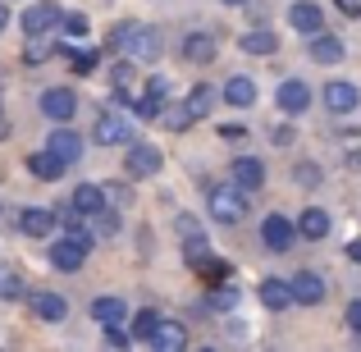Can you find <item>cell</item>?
<instances>
[{"mask_svg":"<svg viewBox=\"0 0 361 352\" xmlns=\"http://www.w3.org/2000/svg\"><path fill=\"white\" fill-rule=\"evenodd\" d=\"M238 46L247 55H274V51H279V37H274L270 28H252V32L238 37Z\"/></svg>","mask_w":361,"mask_h":352,"instance_id":"cell-25","label":"cell"},{"mask_svg":"<svg viewBox=\"0 0 361 352\" xmlns=\"http://www.w3.org/2000/svg\"><path fill=\"white\" fill-rule=\"evenodd\" d=\"M51 51H55V46H51V32H46V37H27V51H23V60H27V64H42Z\"/></svg>","mask_w":361,"mask_h":352,"instance_id":"cell-32","label":"cell"},{"mask_svg":"<svg viewBox=\"0 0 361 352\" xmlns=\"http://www.w3.org/2000/svg\"><path fill=\"white\" fill-rule=\"evenodd\" d=\"M348 325H353V329H357V334H361V298L353 302V307H348Z\"/></svg>","mask_w":361,"mask_h":352,"instance_id":"cell-43","label":"cell"},{"mask_svg":"<svg viewBox=\"0 0 361 352\" xmlns=\"http://www.w3.org/2000/svg\"><path fill=\"white\" fill-rule=\"evenodd\" d=\"M92 243H97L92 233H69V229H64V238H55V243H51V265H55V270H64V274L82 270L87 256H92Z\"/></svg>","mask_w":361,"mask_h":352,"instance_id":"cell-2","label":"cell"},{"mask_svg":"<svg viewBox=\"0 0 361 352\" xmlns=\"http://www.w3.org/2000/svg\"><path fill=\"white\" fill-rule=\"evenodd\" d=\"M128 339H133V334H123L119 325H106V348H123Z\"/></svg>","mask_w":361,"mask_h":352,"instance_id":"cell-39","label":"cell"},{"mask_svg":"<svg viewBox=\"0 0 361 352\" xmlns=\"http://www.w3.org/2000/svg\"><path fill=\"white\" fill-rule=\"evenodd\" d=\"M220 138H224V142H247V128H243V123H224Z\"/></svg>","mask_w":361,"mask_h":352,"instance_id":"cell-40","label":"cell"},{"mask_svg":"<svg viewBox=\"0 0 361 352\" xmlns=\"http://www.w3.org/2000/svg\"><path fill=\"white\" fill-rule=\"evenodd\" d=\"M298 233L302 229L288 220V215H265L261 220V243L270 247V252H288V247L298 243Z\"/></svg>","mask_w":361,"mask_h":352,"instance_id":"cell-6","label":"cell"},{"mask_svg":"<svg viewBox=\"0 0 361 352\" xmlns=\"http://www.w3.org/2000/svg\"><path fill=\"white\" fill-rule=\"evenodd\" d=\"M60 18H64V9L55 5V0H37V5L23 9V32H27V37L60 32Z\"/></svg>","mask_w":361,"mask_h":352,"instance_id":"cell-4","label":"cell"},{"mask_svg":"<svg viewBox=\"0 0 361 352\" xmlns=\"http://www.w3.org/2000/svg\"><path fill=\"white\" fill-rule=\"evenodd\" d=\"M256 293H261V307H270V311H288L293 302V279H279V274H265L261 284H256Z\"/></svg>","mask_w":361,"mask_h":352,"instance_id":"cell-10","label":"cell"},{"mask_svg":"<svg viewBox=\"0 0 361 352\" xmlns=\"http://www.w3.org/2000/svg\"><path fill=\"white\" fill-rule=\"evenodd\" d=\"M320 97H325L329 115H353V110L361 106V92H357V83H348V78H329Z\"/></svg>","mask_w":361,"mask_h":352,"instance_id":"cell-7","label":"cell"},{"mask_svg":"<svg viewBox=\"0 0 361 352\" xmlns=\"http://www.w3.org/2000/svg\"><path fill=\"white\" fill-rule=\"evenodd\" d=\"M64 60H69L73 73H92V69H97V55H92V51H78V46H73V51H64Z\"/></svg>","mask_w":361,"mask_h":352,"instance_id":"cell-35","label":"cell"},{"mask_svg":"<svg viewBox=\"0 0 361 352\" xmlns=\"http://www.w3.org/2000/svg\"><path fill=\"white\" fill-rule=\"evenodd\" d=\"M9 28V9H5V0H0V32Z\"/></svg>","mask_w":361,"mask_h":352,"instance_id":"cell-45","label":"cell"},{"mask_svg":"<svg viewBox=\"0 0 361 352\" xmlns=\"http://www.w3.org/2000/svg\"><path fill=\"white\" fill-rule=\"evenodd\" d=\"M92 138H97L101 147H133V123H128V115H119V110H101L97 123H92Z\"/></svg>","mask_w":361,"mask_h":352,"instance_id":"cell-3","label":"cell"},{"mask_svg":"<svg viewBox=\"0 0 361 352\" xmlns=\"http://www.w3.org/2000/svg\"><path fill=\"white\" fill-rule=\"evenodd\" d=\"M27 169H32V178H42V183H55V178H60L69 165H64V160L46 147V151H37V156H27Z\"/></svg>","mask_w":361,"mask_h":352,"instance_id":"cell-22","label":"cell"},{"mask_svg":"<svg viewBox=\"0 0 361 352\" xmlns=\"http://www.w3.org/2000/svg\"><path fill=\"white\" fill-rule=\"evenodd\" d=\"M229 178H233L238 188H247V193H256V188H265V165H261L256 156H238V160L229 165Z\"/></svg>","mask_w":361,"mask_h":352,"instance_id":"cell-19","label":"cell"},{"mask_svg":"<svg viewBox=\"0 0 361 352\" xmlns=\"http://www.w3.org/2000/svg\"><path fill=\"white\" fill-rule=\"evenodd\" d=\"M348 261L361 265V238H353V243H348Z\"/></svg>","mask_w":361,"mask_h":352,"instance_id":"cell-44","label":"cell"},{"mask_svg":"<svg viewBox=\"0 0 361 352\" xmlns=\"http://www.w3.org/2000/svg\"><path fill=\"white\" fill-rule=\"evenodd\" d=\"M60 32H64V37H87V32H92V18L82 14V9H69V14L60 18Z\"/></svg>","mask_w":361,"mask_h":352,"instance_id":"cell-30","label":"cell"},{"mask_svg":"<svg viewBox=\"0 0 361 352\" xmlns=\"http://www.w3.org/2000/svg\"><path fill=\"white\" fill-rule=\"evenodd\" d=\"M224 101H229V106H238V110L256 106V83L247 78V73H238V78H229V83H224Z\"/></svg>","mask_w":361,"mask_h":352,"instance_id":"cell-26","label":"cell"},{"mask_svg":"<svg viewBox=\"0 0 361 352\" xmlns=\"http://www.w3.org/2000/svg\"><path fill=\"white\" fill-rule=\"evenodd\" d=\"M211 307L215 311H233V307H238V289H229V284L211 289Z\"/></svg>","mask_w":361,"mask_h":352,"instance_id":"cell-36","label":"cell"},{"mask_svg":"<svg viewBox=\"0 0 361 352\" xmlns=\"http://www.w3.org/2000/svg\"><path fill=\"white\" fill-rule=\"evenodd\" d=\"M206 211H211V220H220V224H243V215H247V188H238L229 178V183H220V188H211L206 193Z\"/></svg>","mask_w":361,"mask_h":352,"instance_id":"cell-1","label":"cell"},{"mask_svg":"<svg viewBox=\"0 0 361 352\" xmlns=\"http://www.w3.org/2000/svg\"><path fill=\"white\" fill-rule=\"evenodd\" d=\"M0 298H9V302H18V298H27V289H23V279H18V274H9V270H0Z\"/></svg>","mask_w":361,"mask_h":352,"instance_id":"cell-34","label":"cell"},{"mask_svg":"<svg viewBox=\"0 0 361 352\" xmlns=\"http://www.w3.org/2000/svg\"><path fill=\"white\" fill-rule=\"evenodd\" d=\"M133 28H137L133 18H123V23H115V28H110V37H106V46H110V51H128V37H133Z\"/></svg>","mask_w":361,"mask_h":352,"instance_id":"cell-33","label":"cell"},{"mask_svg":"<svg viewBox=\"0 0 361 352\" xmlns=\"http://www.w3.org/2000/svg\"><path fill=\"white\" fill-rule=\"evenodd\" d=\"M293 183H302V188H320V183H325V174H320L316 160H302V165L293 169Z\"/></svg>","mask_w":361,"mask_h":352,"instance_id":"cell-31","label":"cell"},{"mask_svg":"<svg viewBox=\"0 0 361 352\" xmlns=\"http://www.w3.org/2000/svg\"><path fill=\"white\" fill-rule=\"evenodd\" d=\"M160 311H137V316H133V339H137V344H156V329H160Z\"/></svg>","mask_w":361,"mask_h":352,"instance_id":"cell-28","label":"cell"},{"mask_svg":"<svg viewBox=\"0 0 361 352\" xmlns=\"http://www.w3.org/2000/svg\"><path fill=\"white\" fill-rule=\"evenodd\" d=\"M220 5H252V0H220Z\"/></svg>","mask_w":361,"mask_h":352,"instance_id":"cell-48","label":"cell"},{"mask_svg":"<svg viewBox=\"0 0 361 352\" xmlns=\"http://www.w3.org/2000/svg\"><path fill=\"white\" fill-rule=\"evenodd\" d=\"M128 55H133V60H137V64H156L160 60V32H156V28H133V37H128Z\"/></svg>","mask_w":361,"mask_h":352,"instance_id":"cell-13","label":"cell"},{"mask_svg":"<svg viewBox=\"0 0 361 352\" xmlns=\"http://www.w3.org/2000/svg\"><path fill=\"white\" fill-rule=\"evenodd\" d=\"M274 101H279L283 115H307V106H311V87H307L302 78H283V83H279V92H274Z\"/></svg>","mask_w":361,"mask_h":352,"instance_id":"cell-11","label":"cell"},{"mask_svg":"<svg viewBox=\"0 0 361 352\" xmlns=\"http://www.w3.org/2000/svg\"><path fill=\"white\" fill-rule=\"evenodd\" d=\"M348 165H357V169H361V151H353V156H348Z\"/></svg>","mask_w":361,"mask_h":352,"instance_id":"cell-47","label":"cell"},{"mask_svg":"<svg viewBox=\"0 0 361 352\" xmlns=\"http://www.w3.org/2000/svg\"><path fill=\"white\" fill-rule=\"evenodd\" d=\"M174 229H178V238H188V233H202V224H197V215H178Z\"/></svg>","mask_w":361,"mask_h":352,"instance_id":"cell-38","label":"cell"},{"mask_svg":"<svg viewBox=\"0 0 361 352\" xmlns=\"http://www.w3.org/2000/svg\"><path fill=\"white\" fill-rule=\"evenodd\" d=\"M92 320H97L101 329H106V325H123V320H128V302H123V298H97V302H92Z\"/></svg>","mask_w":361,"mask_h":352,"instance_id":"cell-23","label":"cell"},{"mask_svg":"<svg viewBox=\"0 0 361 352\" xmlns=\"http://www.w3.org/2000/svg\"><path fill=\"white\" fill-rule=\"evenodd\" d=\"M224 97V87H211V83H197L192 92H188V110H192V119H206L215 110V101Z\"/></svg>","mask_w":361,"mask_h":352,"instance_id":"cell-24","label":"cell"},{"mask_svg":"<svg viewBox=\"0 0 361 352\" xmlns=\"http://www.w3.org/2000/svg\"><path fill=\"white\" fill-rule=\"evenodd\" d=\"M46 147H51L55 156L64 160V165H78V160H82V138H78L73 128H64V123L51 133V138H46Z\"/></svg>","mask_w":361,"mask_h":352,"instance_id":"cell-20","label":"cell"},{"mask_svg":"<svg viewBox=\"0 0 361 352\" xmlns=\"http://www.w3.org/2000/svg\"><path fill=\"white\" fill-rule=\"evenodd\" d=\"M165 97H169V83H165V78H151L147 87L137 92L133 110H137L142 119H160V115H165Z\"/></svg>","mask_w":361,"mask_h":352,"instance_id":"cell-12","label":"cell"},{"mask_svg":"<svg viewBox=\"0 0 361 352\" xmlns=\"http://www.w3.org/2000/svg\"><path fill=\"white\" fill-rule=\"evenodd\" d=\"M55 224H60V215H55L51 206H23V211H18V229L27 238H51Z\"/></svg>","mask_w":361,"mask_h":352,"instance_id":"cell-9","label":"cell"},{"mask_svg":"<svg viewBox=\"0 0 361 352\" xmlns=\"http://www.w3.org/2000/svg\"><path fill=\"white\" fill-rule=\"evenodd\" d=\"M42 115L55 119V123H69L73 115H78V97H73L69 87H46L42 92Z\"/></svg>","mask_w":361,"mask_h":352,"instance_id":"cell-8","label":"cell"},{"mask_svg":"<svg viewBox=\"0 0 361 352\" xmlns=\"http://www.w3.org/2000/svg\"><path fill=\"white\" fill-rule=\"evenodd\" d=\"M160 165H165L160 147H151V142H133L128 160H123V174H128V178H151V174H160Z\"/></svg>","mask_w":361,"mask_h":352,"instance_id":"cell-5","label":"cell"},{"mask_svg":"<svg viewBox=\"0 0 361 352\" xmlns=\"http://www.w3.org/2000/svg\"><path fill=\"white\" fill-rule=\"evenodd\" d=\"M156 348H169V352L188 348V329L178 325V320H160V329H156Z\"/></svg>","mask_w":361,"mask_h":352,"instance_id":"cell-29","label":"cell"},{"mask_svg":"<svg viewBox=\"0 0 361 352\" xmlns=\"http://www.w3.org/2000/svg\"><path fill=\"white\" fill-rule=\"evenodd\" d=\"M293 298H298L302 307H320V302H325V279H320L316 270H298L293 274Z\"/></svg>","mask_w":361,"mask_h":352,"instance_id":"cell-17","label":"cell"},{"mask_svg":"<svg viewBox=\"0 0 361 352\" xmlns=\"http://www.w3.org/2000/svg\"><path fill=\"white\" fill-rule=\"evenodd\" d=\"M27 307H32V316L46 320V325H60V320L69 316V302H64L60 293H32V298H27Z\"/></svg>","mask_w":361,"mask_h":352,"instance_id":"cell-16","label":"cell"},{"mask_svg":"<svg viewBox=\"0 0 361 352\" xmlns=\"http://www.w3.org/2000/svg\"><path fill=\"white\" fill-rule=\"evenodd\" d=\"M215 55H220V42L211 32H188L183 37V60L188 64H215Z\"/></svg>","mask_w":361,"mask_h":352,"instance_id":"cell-15","label":"cell"},{"mask_svg":"<svg viewBox=\"0 0 361 352\" xmlns=\"http://www.w3.org/2000/svg\"><path fill=\"white\" fill-rule=\"evenodd\" d=\"M9 133V119H5V106H0V138H5Z\"/></svg>","mask_w":361,"mask_h":352,"instance_id":"cell-46","label":"cell"},{"mask_svg":"<svg viewBox=\"0 0 361 352\" xmlns=\"http://www.w3.org/2000/svg\"><path fill=\"white\" fill-rule=\"evenodd\" d=\"M334 5H338V9H343V14H348V18H361V0H334Z\"/></svg>","mask_w":361,"mask_h":352,"instance_id":"cell-42","label":"cell"},{"mask_svg":"<svg viewBox=\"0 0 361 352\" xmlns=\"http://www.w3.org/2000/svg\"><path fill=\"white\" fill-rule=\"evenodd\" d=\"M311 60H316V64H338V60H343V42L329 37V32H316V37H311Z\"/></svg>","mask_w":361,"mask_h":352,"instance_id":"cell-27","label":"cell"},{"mask_svg":"<svg viewBox=\"0 0 361 352\" xmlns=\"http://www.w3.org/2000/svg\"><path fill=\"white\" fill-rule=\"evenodd\" d=\"M270 138H274V147H288V142H293V138H298V133H293V128H288V123H279V128H274V133H270Z\"/></svg>","mask_w":361,"mask_h":352,"instance_id":"cell-41","label":"cell"},{"mask_svg":"<svg viewBox=\"0 0 361 352\" xmlns=\"http://www.w3.org/2000/svg\"><path fill=\"white\" fill-rule=\"evenodd\" d=\"M298 229H302V238L320 243V238L334 229V220H329V211H320V206H307V211H298Z\"/></svg>","mask_w":361,"mask_h":352,"instance_id":"cell-21","label":"cell"},{"mask_svg":"<svg viewBox=\"0 0 361 352\" xmlns=\"http://www.w3.org/2000/svg\"><path fill=\"white\" fill-rule=\"evenodd\" d=\"M69 206L78 215H87V220H97L101 211H106V188H97V183H78L73 188V197H69Z\"/></svg>","mask_w":361,"mask_h":352,"instance_id":"cell-18","label":"cell"},{"mask_svg":"<svg viewBox=\"0 0 361 352\" xmlns=\"http://www.w3.org/2000/svg\"><path fill=\"white\" fill-rule=\"evenodd\" d=\"M288 23L298 28L302 37H316L320 28H325V14H320V5H311V0H293L288 5Z\"/></svg>","mask_w":361,"mask_h":352,"instance_id":"cell-14","label":"cell"},{"mask_svg":"<svg viewBox=\"0 0 361 352\" xmlns=\"http://www.w3.org/2000/svg\"><path fill=\"white\" fill-rule=\"evenodd\" d=\"M160 119H165V123H169V128H174V133H183L188 123H197V119H192V110H188V101H183V106H178V110H165V115H160Z\"/></svg>","mask_w":361,"mask_h":352,"instance_id":"cell-37","label":"cell"}]
</instances>
